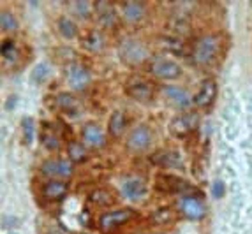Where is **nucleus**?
I'll use <instances>...</instances> for the list:
<instances>
[{
  "label": "nucleus",
  "mask_w": 252,
  "mask_h": 234,
  "mask_svg": "<svg viewBox=\"0 0 252 234\" xmlns=\"http://www.w3.org/2000/svg\"><path fill=\"white\" fill-rule=\"evenodd\" d=\"M42 145L48 148V150H59L60 146V139L55 136V132H51V130H44L42 132Z\"/></svg>",
  "instance_id": "obj_30"
},
{
  "label": "nucleus",
  "mask_w": 252,
  "mask_h": 234,
  "mask_svg": "<svg viewBox=\"0 0 252 234\" xmlns=\"http://www.w3.org/2000/svg\"><path fill=\"white\" fill-rule=\"evenodd\" d=\"M83 46L92 53H97L104 48V35L99 30H90L83 37Z\"/></svg>",
  "instance_id": "obj_21"
},
{
  "label": "nucleus",
  "mask_w": 252,
  "mask_h": 234,
  "mask_svg": "<svg viewBox=\"0 0 252 234\" xmlns=\"http://www.w3.org/2000/svg\"><path fill=\"white\" fill-rule=\"evenodd\" d=\"M162 93L175 108L182 109V111H189L190 106H194L192 95H190L185 88L178 87V85H164Z\"/></svg>",
  "instance_id": "obj_10"
},
{
  "label": "nucleus",
  "mask_w": 252,
  "mask_h": 234,
  "mask_svg": "<svg viewBox=\"0 0 252 234\" xmlns=\"http://www.w3.org/2000/svg\"><path fill=\"white\" fill-rule=\"evenodd\" d=\"M67 155H69V160L72 164H80L85 162L87 157H89V151H87V145L80 141H71L67 146Z\"/></svg>",
  "instance_id": "obj_20"
},
{
  "label": "nucleus",
  "mask_w": 252,
  "mask_h": 234,
  "mask_svg": "<svg viewBox=\"0 0 252 234\" xmlns=\"http://www.w3.org/2000/svg\"><path fill=\"white\" fill-rule=\"evenodd\" d=\"M134 217V209L130 208H122V209H115V211H106L99 218V227H101L102 233L109 234L115 233L117 229H120L122 226H126L130 218Z\"/></svg>",
  "instance_id": "obj_5"
},
{
  "label": "nucleus",
  "mask_w": 252,
  "mask_h": 234,
  "mask_svg": "<svg viewBox=\"0 0 252 234\" xmlns=\"http://www.w3.org/2000/svg\"><path fill=\"white\" fill-rule=\"evenodd\" d=\"M7 234H18V233H13V231H11V233H7Z\"/></svg>",
  "instance_id": "obj_37"
},
{
  "label": "nucleus",
  "mask_w": 252,
  "mask_h": 234,
  "mask_svg": "<svg viewBox=\"0 0 252 234\" xmlns=\"http://www.w3.org/2000/svg\"><path fill=\"white\" fill-rule=\"evenodd\" d=\"M118 57L129 65H139L148 60V48L141 39L124 37L118 42Z\"/></svg>",
  "instance_id": "obj_2"
},
{
  "label": "nucleus",
  "mask_w": 252,
  "mask_h": 234,
  "mask_svg": "<svg viewBox=\"0 0 252 234\" xmlns=\"http://www.w3.org/2000/svg\"><path fill=\"white\" fill-rule=\"evenodd\" d=\"M0 27H2L4 32H14V30H18V20L13 11H7V9L2 11V14H0Z\"/></svg>",
  "instance_id": "obj_26"
},
{
  "label": "nucleus",
  "mask_w": 252,
  "mask_h": 234,
  "mask_svg": "<svg viewBox=\"0 0 252 234\" xmlns=\"http://www.w3.org/2000/svg\"><path fill=\"white\" fill-rule=\"evenodd\" d=\"M72 7H74V11L80 14V16L87 18L90 14V11L94 9V5L89 4V2H74V4H72Z\"/></svg>",
  "instance_id": "obj_32"
},
{
  "label": "nucleus",
  "mask_w": 252,
  "mask_h": 234,
  "mask_svg": "<svg viewBox=\"0 0 252 234\" xmlns=\"http://www.w3.org/2000/svg\"><path fill=\"white\" fill-rule=\"evenodd\" d=\"M152 218H154L156 222H159V224H166V222H171L173 218H175V215H173L171 208H162V209H159Z\"/></svg>",
  "instance_id": "obj_31"
},
{
  "label": "nucleus",
  "mask_w": 252,
  "mask_h": 234,
  "mask_svg": "<svg viewBox=\"0 0 252 234\" xmlns=\"http://www.w3.org/2000/svg\"><path fill=\"white\" fill-rule=\"evenodd\" d=\"M90 201L97 206H109L113 203V194L106 190V188H97L90 194Z\"/></svg>",
  "instance_id": "obj_25"
},
{
  "label": "nucleus",
  "mask_w": 252,
  "mask_h": 234,
  "mask_svg": "<svg viewBox=\"0 0 252 234\" xmlns=\"http://www.w3.org/2000/svg\"><path fill=\"white\" fill-rule=\"evenodd\" d=\"M224 194H226V185H224V181L215 180L214 183H212V196H214L215 199H220V197H224Z\"/></svg>",
  "instance_id": "obj_33"
},
{
  "label": "nucleus",
  "mask_w": 252,
  "mask_h": 234,
  "mask_svg": "<svg viewBox=\"0 0 252 234\" xmlns=\"http://www.w3.org/2000/svg\"><path fill=\"white\" fill-rule=\"evenodd\" d=\"M81 138L83 143L90 148H102L106 145V134L95 121H87L81 129Z\"/></svg>",
  "instance_id": "obj_13"
},
{
  "label": "nucleus",
  "mask_w": 252,
  "mask_h": 234,
  "mask_svg": "<svg viewBox=\"0 0 252 234\" xmlns=\"http://www.w3.org/2000/svg\"><path fill=\"white\" fill-rule=\"evenodd\" d=\"M94 9H95L97 21H99L102 27H106V29H113V27H117L118 14L109 2H97V4H94Z\"/></svg>",
  "instance_id": "obj_17"
},
{
  "label": "nucleus",
  "mask_w": 252,
  "mask_h": 234,
  "mask_svg": "<svg viewBox=\"0 0 252 234\" xmlns=\"http://www.w3.org/2000/svg\"><path fill=\"white\" fill-rule=\"evenodd\" d=\"M224 39L220 33H205L190 44L189 57L198 67H210L220 58Z\"/></svg>",
  "instance_id": "obj_1"
},
{
  "label": "nucleus",
  "mask_w": 252,
  "mask_h": 234,
  "mask_svg": "<svg viewBox=\"0 0 252 234\" xmlns=\"http://www.w3.org/2000/svg\"><path fill=\"white\" fill-rule=\"evenodd\" d=\"M199 125V115L194 113V111H184V113L177 115L173 118L171 123H169V130H171L177 138H185L192 134L194 130L198 129Z\"/></svg>",
  "instance_id": "obj_7"
},
{
  "label": "nucleus",
  "mask_w": 252,
  "mask_h": 234,
  "mask_svg": "<svg viewBox=\"0 0 252 234\" xmlns=\"http://www.w3.org/2000/svg\"><path fill=\"white\" fill-rule=\"evenodd\" d=\"M126 127H127V117L124 111L117 109L115 113H111V117L108 120V132L113 138H120L124 134V130H126Z\"/></svg>",
  "instance_id": "obj_19"
},
{
  "label": "nucleus",
  "mask_w": 252,
  "mask_h": 234,
  "mask_svg": "<svg viewBox=\"0 0 252 234\" xmlns=\"http://www.w3.org/2000/svg\"><path fill=\"white\" fill-rule=\"evenodd\" d=\"M154 162L159 164L162 167H175L180 164V157H178L177 151H168V150H162L154 157Z\"/></svg>",
  "instance_id": "obj_23"
},
{
  "label": "nucleus",
  "mask_w": 252,
  "mask_h": 234,
  "mask_svg": "<svg viewBox=\"0 0 252 234\" xmlns=\"http://www.w3.org/2000/svg\"><path fill=\"white\" fill-rule=\"evenodd\" d=\"M48 74H50V65L48 63H37L35 69L32 71V81L41 85L42 81H46Z\"/></svg>",
  "instance_id": "obj_29"
},
{
  "label": "nucleus",
  "mask_w": 252,
  "mask_h": 234,
  "mask_svg": "<svg viewBox=\"0 0 252 234\" xmlns=\"http://www.w3.org/2000/svg\"><path fill=\"white\" fill-rule=\"evenodd\" d=\"M0 53H2V57H4L5 60H16L18 50H16V44H14L13 39H5V41L2 42Z\"/></svg>",
  "instance_id": "obj_28"
},
{
  "label": "nucleus",
  "mask_w": 252,
  "mask_h": 234,
  "mask_svg": "<svg viewBox=\"0 0 252 234\" xmlns=\"http://www.w3.org/2000/svg\"><path fill=\"white\" fill-rule=\"evenodd\" d=\"M21 127H23V139H25L27 145L34 141V134H35V123L32 117H25L21 120Z\"/></svg>",
  "instance_id": "obj_27"
},
{
  "label": "nucleus",
  "mask_w": 252,
  "mask_h": 234,
  "mask_svg": "<svg viewBox=\"0 0 252 234\" xmlns=\"http://www.w3.org/2000/svg\"><path fill=\"white\" fill-rule=\"evenodd\" d=\"M65 80L71 85L72 90L80 92V90L89 88L90 81H92V74H90L87 65L80 62H71L65 65Z\"/></svg>",
  "instance_id": "obj_6"
},
{
  "label": "nucleus",
  "mask_w": 252,
  "mask_h": 234,
  "mask_svg": "<svg viewBox=\"0 0 252 234\" xmlns=\"http://www.w3.org/2000/svg\"><path fill=\"white\" fill-rule=\"evenodd\" d=\"M48 234H62V233H60L57 227H53V229H50V233H48Z\"/></svg>",
  "instance_id": "obj_36"
},
{
  "label": "nucleus",
  "mask_w": 252,
  "mask_h": 234,
  "mask_svg": "<svg viewBox=\"0 0 252 234\" xmlns=\"http://www.w3.org/2000/svg\"><path fill=\"white\" fill-rule=\"evenodd\" d=\"M41 173L50 176L51 180L69 178L72 175V162L63 159H48L41 164Z\"/></svg>",
  "instance_id": "obj_11"
},
{
  "label": "nucleus",
  "mask_w": 252,
  "mask_h": 234,
  "mask_svg": "<svg viewBox=\"0 0 252 234\" xmlns=\"http://www.w3.org/2000/svg\"><path fill=\"white\" fill-rule=\"evenodd\" d=\"M178 209L189 220H201L206 215V205L203 196H184L178 199Z\"/></svg>",
  "instance_id": "obj_8"
},
{
  "label": "nucleus",
  "mask_w": 252,
  "mask_h": 234,
  "mask_svg": "<svg viewBox=\"0 0 252 234\" xmlns=\"http://www.w3.org/2000/svg\"><path fill=\"white\" fill-rule=\"evenodd\" d=\"M57 27H59V32L65 39H74L78 35V27L69 16H60L59 21H57Z\"/></svg>",
  "instance_id": "obj_24"
},
{
  "label": "nucleus",
  "mask_w": 252,
  "mask_h": 234,
  "mask_svg": "<svg viewBox=\"0 0 252 234\" xmlns=\"http://www.w3.org/2000/svg\"><path fill=\"white\" fill-rule=\"evenodd\" d=\"M57 106L62 109L63 113H76V109H78V100L72 93L69 92H60L57 95Z\"/></svg>",
  "instance_id": "obj_22"
},
{
  "label": "nucleus",
  "mask_w": 252,
  "mask_h": 234,
  "mask_svg": "<svg viewBox=\"0 0 252 234\" xmlns=\"http://www.w3.org/2000/svg\"><path fill=\"white\" fill-rule=\"evenodd\" d=\"M126 93L129 97H132L134 100L147 102V100H150L152 95H154V87H152L150 81H147L145 78L132 76L126 83Z\"/></svg>",
  "instance_id": "obj_9"
},
{
  "label": "nucleus",
  "mask_w": 252,
  "mask_h": 234,
  "mask_svg": "<svg viewBox=\"0 0 252 234\" xmlns=\"http://www.w3.org/2000/svg\"><path fill=\"white\" fill-rule=\"evenodd\" d=\"M157 188L164 190L168 194H177V196H203L201 190H198L196 187L189 183L187 180L180 178V176L173 175H159L157 178Z\"/></svg>",
  "instance_id": "obj_4"
},
{
  "label": "nucleus",
  "mask_w": 252,
  "mask_h": 234,
  "mask_svg": "<svg viewBox=\"0 0 252 234\" xmlns=\"http://www.w3.org/2000/svg\"><path fill=\"white\" fill-rule=\"evenodd\" d=\"M2 226L4 227H16L18 226V218L16 217H13V215H5L4 217V220H2Z\"/></svg>",
  "instance_id": "obj_34"
},
{
  "label": "nucleus",
  "mask_w": 252,
  "mask_h": 234,
  "mask_svg": "<svg viewBox=\"0 0 252 234\" xmlns=\"http://www.w3.org/2000/svg\"><path fill=\"white\" fill-rule=\"evenodd\" d=\"M14 106H16V95H11V97H9L7 108H14Z\"/></svg>",
  "instance_id": "obj_35"
},
{
  "label": "nucleus",
  "mask_w": 252,
  "mask_h": 234,
  "mask_svg": "<svg viewBox=\"0 0 252 234\" xmlns=\"http://www.w3.org/2000/svg\"><path fill=\"white\" fill-rule=\"evenodd\" d=\"M69 192V183L63 180H48L42 185L41 194L46 201H60L67 196Z\"/></svg>",
  "instance_id": "obj_16"
},
{
  "label": "nucleus",
  "mask_w": 252,
  "mask_h": 234,
  "mask_svg": "<svg viewBox=\"0 0 252 234\" xmlns=\"http://www.w3.org/2000/svg\"><path fill=\"white\" fill-rule=\"evenodd\" d=\"M215 99H217V83H215V80L208 78L201 83L196 95H192V104L199 109H206L214 104Z\"/></svg>",
  "instance_id": "obj_12"
},
{
  "label": "nucleus",
  "mask_w": 252,
  "mask_h": 234,
  "mask_svg": "<svg viewBox=\"0 0 252 234\" xmlns=\"http://www.w3.org/2000/svg\"><path fill=\"white\" fill-rule=\"evenodd\" d=\"M152 145V130L147 125H138L130 130L127 138V146L134 151H143Z\"/></svg>",
  "instance_id": "obj_14"
},
{
  "label": "nucleus",
  "mask_w": 252,
  "mask_h": 234,
  "mask_svg": "<svg viewBox=\"0 0 252 234\" xmlns=\"http://www.w3.org/2000/svg\"><path fill=\"white\" fill-rule=\"evenodd\" d=\"M122 192L127 199L139 201L145 194H147V183H145V180L143 178H139V176H130V178H126V180H124Z\"/></svg>",
  "instance_id": "obj_15"
},
{
  "label": "nucleus",
  "mask_w": 252,
  "mask_h": 234,
  "mask_svg": "<svg viewBox=\"0 0 252 234\" xmlns=\"http://www.w3.org/2000/svg\"><path fill=\"white\" fill-rule=\"evenodd\" d=\"M148 71L152 74L159 78V80H166V81H171V80H177L182 76V65L177 62V60L168 58V57H164V55H156V57H150L148 60Z\"/></svg>",
  "instance_id": "obj_3"
},
{
  "label": "nucleus",
  "mask_w": 252,
  "mask_h": 234,
  "mask_svg": "<svg viewBox=\"0 0 252 234\" xmlns=\"http://www.w3.org/2000/svg\"><path fill=\"white\" fill-rule=\"evenodd\" d=\"M120 9H122V16L130 23L141 21L147 14V7L143 2H124L120 4Z\"/></svg>",
  "instance_id": "obj_18"
}]
</instances>
